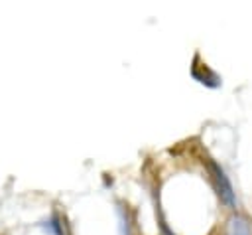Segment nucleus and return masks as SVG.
<instances>
[{"label":"nucleus","mask_w":252,"mask_h":235,"mask_svg":"<svg viewBox=\"0 0 252 235\" xmlns=\"http://www.w3.org/2000/svg\"><path fill=\"white\" fill-rule=\"evenodd\" d=\"M226 235H252V223L244 215H232L226 221Z\"/></svg>","instance_id":"nucleus-2"},{"label":"nucleus","mask_w":252,"mask_h":235,"mask_svg":"<svg viewBox=\"0 0 252 235\" xmlns=\"http://www.w3.org/2000/svg\"><path fill=\"white\" fill-rule=\"evenodd\" d=\"M209 170H211V176L215 180V188L219 192V197L228 207H234V190H232V184H230L228 176L224 174V170L215 160H209Z\"/></svg>","instance_id":"nucleus-1"}]
</instances>
